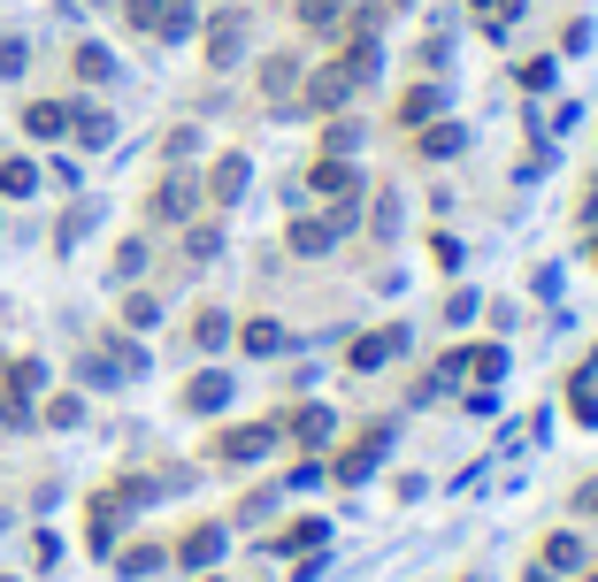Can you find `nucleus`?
Listing matches in <instances>:
<instances>
[{
	"instance_id": "obj_15",
	"label": "nucleus",
	"mask_w": 598,
	"mask_h": 582,
	"mask_svg": "<svg viewBox=\"0 0 598 582\" xmlns=\"http://www.w3.org/2000/svg\"><path fill=\"white\" fill-rule=\"evenodd\" d=\"M147 568H161V552H153V545H139V552H124V575H147Z\"/></svg>"
},
{
	"instance_id": "obj_8",
	"label": "nucleus",
	"mask_w": 598,
	"mask_h": 582,
	"mask_svg": "<svg viewBox=\"0 0 598 582\" xmlns=\"http://www.w3.org/2000/svg\"><path fill=\"white\" fill-rule=\"evenodd\" d=\"M392 345H407V337H399V330H369V345H353V368H376Z\"/></svg>"
},
{
	"instance_id": "obj_17",
	"label": "nucleus",
	"mask_w": 598,
	"mask_h": 582,
	"mask_svg": "<svg viewBox=\"0 0 598 582\" xmlns=\"http://www.w3.org/2000/svg\"><path fill=\"white\" fill-rule=\"evenodd\" d=\"M476 8H491V15H499V8H514V0H476Z\"/></svg>"
},
{
	"instance_id": "obj_11",
	"label": "nucleus",
	"mask_w": 598,
	"mask_h": 582,
	"mask_svg": "<svg viewBox=\"0 0 598 582\" xmlns=\"http://www.w3.org/2000/svg\"><path fill=\"white\" fill-rule=\"evenodd\" d=\"M223 337H231V322H223V314H200V322H192V345H207V353H215Z\"/></svg>"
},
{
	"instance_id": "obj_6",
	"label": "nucleus",
	"mask_w": 598,
	"mask_h": 582,
	"mask_svg": "<svg viewBox=\"0 0 598 582\" xmlns=\"http://www.w3.org/2000/svg\"><path fill=\"white\" fill-rule=\"evenodd\" d=\"M77 77H85V85H108V77H116L108 46H77Z\"/></svg>"
},
{
	"instance_id": "obj_18",
	"label": "nucleus",
	"mask_w": 598,
	"mask_h": 582,
	"mask_svg": "<svg viewBox=\"0 0 598 582\" xmlns=\"http://www.w3.org/2000/svg\"><path fill=\"white\" fill-rule=\"evenodd\" d=\"M584 506H598V483H591V491H584Z\"/></svg>"
},
{
	"instance_id": "obj_2",
	"label": "nucleus",
	"mask_w": 598,
	"mask_h": 582,
	"mask_svg": "<svg viewBox=\"0 0 598 582\" xmlns=\"http://www.w3.org/2000/svg\"><path fill=\"white\" fill-rule=\"evenodd\" d=\"M223 399H231V384H223V376H192V384H184V407H192V414H215Z\"/></svg>"
},
{
	"instance_id": "obj_14",
	"label": "nucleus",
	"mask_w": 598,
	"mask_h": 582,
	"mask_svg": "<svg viewBox=\"0 0 598 582\" xmlns=\"http://www.w3.org/2000/svg\"><path fill=\"white\" fill-rule=\"evenodd\" d=\"M338 8H345V0H299V23H330Z\"/></svg>"
},
{
	"instance_id": "obj_13",
	"label": "nucleus",
	"mask_w": 598,
	"mask_h": 582,
	"mask_svg": "<svg viewBox=\"0 0 598 582\" xmlns=\"http://www.w3.org/2000/svg\"><path fill=\"white\" fill-rule=\"evenodd\" d=\"M124 15H131V31H161V0H124Z\"/></svg>"
},
{
	"instance_id": "obj_9",
	"label": "nucleus",
	"mask_w": 598,
	"mask_h": 582,
	"mask_svg": "<svg viewBox=\"0 0 598 582\" xmlns=\"http://www.w3.org/2000/svg\"><path fill=\"white\" fill-rule=\"evenodd\" d=\"M238 192H246V161H238V153H231V161H223V169H215V200H223V207H231V200H238Z\"/></svg>"
},
{
	"instance_id": "obj_12",
	"label": "nucleus",
	"mask_w": 598,
	"mask_h": 582,
	"mask_svg": "<svg viewBox=\"0 0 598 582\" xmlns=\"http://www.w3.org/2000/svg\"><path fill=\"white\" fill-rule=\"evenodd\" d=\"M277 345H285L277 322H246V353H277Z\"/></svg>"
},
{
	"instance_id": "obj_16",
	"label": "nucleus",
	"mask_w": 598,
	"mask_h": 582,
	"mask_svg": "<svg viewBox=\"0 0 598 582\" xmlns=\"http://www.w3.org/2000/svg\"><path fill=\"white\" fill-rule=\"evenodd\" d=\"M23 69V39H0V77H15Z\"/></svg>"
},
{
	"instance_id": "obj_7",
	"label": "nucleus",
	"mask_w": 598,
	"mask_h": 582,
	"mask_svg": "<svg viewBox=\"0 0 598 582\" xmlns=\"http://www.w3.org/2000/svg\"><path fill=\"white\" fill-rule=\"evenodd\" d=\"M0 192H8V200L39 192V169H31V161H0Z\"/></svg>"
},
{
	"instance_id": "obj_5",
	"label": "nucleus",
	"mask_w": 598,
	"mask_h": 582,
	"mask_svg": "<svg viewBox=\"0 0 598 582\" xmlns=\"http://www.w3.org/2000/svg\"><path fill=\"white\" fill-rule=\"evenodd\" d=\"M238 31H246L238 15H215V39H207V54H215V62H238Z\"/></svg>"
},
{
	"instance_id": "obj_4",
	"label": "nucleus",
	"mask_w": 598,
	"mask_h": 582,
	"mask_svg": "<svg viewBox=\"0 0 598 582\" xmlns=\"http://www.w3.org/2000/svg\"><path fill=\"white\" fill-rule=\"evenodd\" d=\"M184 207H192V184H177V176H169V184L153 192V215H161V223H184Z\"/></svg>"
},
{
	"instance_id": "obj_10",
	"label": "nucleus",
	"mask_w": 598,
	"mask_h": 582,
	"mask_svg": "<svg viewBox=\"0 0 598 582\" xmlns=\"http://www.w3.org/2000/svg\"><path fill=\"white\" fill-rule=\"evenodd\" d=\"M215 552H223V537H215V529H192V537H184V560H192V568H207Z\"/></svg>"
},
{
	"instance_id": "obj_1",
	"label": "nucleus",
	"mask_w": 598,
	"mask_h": 582,
	"mask_svg": "<svg viewBox=\"0 0 598 582\" xmlns=\"http://www.w3.org/2000/svg\"><path fill=\"white\" fill-rule=\"evenodd\" d=\"M23 131H31V139H62V131H70V108H62V100H31V108H23Z\"/></svg>"
},
{
	"instance_id": "obj_3",
	"label": "nucleus",
	"mask_w": 598,
	"mask_h": 582,
	"mask_svg": "<svg viewBox=\"0 0 598 582\" xmlns=\"http://www.w3.org/2000/svg\"><path fill=\"white\" fill-rule=\"evenodd\" d=\"M261 452H269V430H238L215 444V460H261Z\"/></svg>"
}]
</instances>
